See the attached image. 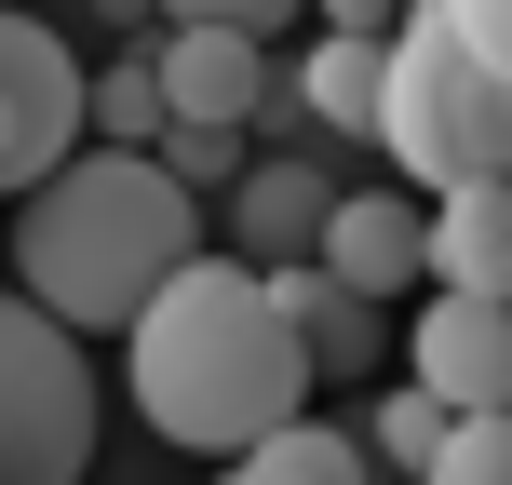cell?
I'll return each mask as SVG.
<instances>
[{"label":"cell","mask_w":512,"mask_h":485,"mask_svg":"<svg viewBox=\"0 0 512 485\" xmlns=\"http://www.w3.org/2000/svg\"><path fill=\"white\" fill-rule=\"evenodd\" d=\"M122 378H135V418L189 459H243L256 432L310 418V351L283 324L270 270L243 256H189L149 310L122 324Z\"/></svg>","instance_id":"1"},{"label":"cell","mask_w":512,"mask_h":485,"mask_svg":"<svg viewBox=\"0 0 512 485\" xmlns=\"http://www.w3.org/2000/svg\"><path fill=\"white\" fill-rule=\"evenodd\" d=\"M189 256H203V189H176L149 149H81L14 203V283L68 337H122Z\"/></svg>","instance_id":"2"},{"label":"cell","mask_w":512,"mask_h":485,"mask_svg":"<svg viewBox=\"0 0 512 485\" xmlns=\"http://www.w3.org/2000/svg\"><path fill=\"white\" fill-rule=\"evenodd\" d=\"M378 149L418 176V203L459 176H512V81L445 27V0H405L391 27V81H378Z\"/></svg>","instance_id":"3"},{"label":"cell","mask_w":512,"mask_h":485,"mask_svg":"<svg viewBox=\"0 0 512 485\" xmlns=\"http://www.w3.org/2000/svg\"><path fill=\"white\" fill-rule=\"evenodd\" d=\"M95 472V351L41 297H0V485H81Z\"/></svg>","instance_id":"4"},{"label":"cell","mask_w":512,"mask_h":485,"mask_svg":"<svg viewBox=\"0 0 512 485\" xmlns=\"http://www.w3.org/2000/svg\"><path fill=\"white\" fill-rule=\"evenodd\" d=\"M81 135H95L81 54L54 41L41 14H0V203H27L54 162H81Z\"/></svg>","instance_id":"5"},{"label":"cell","mask_w":512,"mask_h":485,"mask_svg":"<svg viewBox=\"0 0 512 485\" xmlns=\"http://www.w3.org/2000/svg\"><path fill=\"white\" fill-rule=\"evenodd\" d=\"M149 68H162V108H176V122H216V135H243V122L283 108L270 41H243V27H162Z\"/></svg>","instance_id":"6"},{"label":"cell","mask_w":512,"mask_h":485,"mask_svg":"<svg viewBox=\"0 0 512 485\" xmlns=\"http://www.w3.org/2000/svg\"><path fill=\"white\" fill-rule=\"evenodd\" d=\"M324 256L337 283H351V297H418V283H432V203H418V189H337V216H324Z\"/></svg>","instance_id":"7"},{"label":"cell","mask_w":512,"mask_h":485,"mask_svg":"<svg viewBox=\"0 0 512 485\" xmlns=\"http://www.w3.org/2000/svg\"><path fill=\"white\" fill-rule=\"evenodd\" d=\"M418 391H445L459 418H486V405H512V297H418Z\"/></svg>","instance_id":"8"},{"label":"cell","mask_w":512,"mask_h":485,"mask_svg":"<svg viewBox=\"0 0 512 485\" xmlns=\"http://www.w3.org/2000/svg\"><path fill=\"white\" fill-rule=\"evenodd\" d=\"M324 216H337V176L310 149H256L243 176H230V243H243V270H297L310 243H324Z\"/></svg>","instance_id":"9"},{"label":"cell","mask_w":512,"mask_h":485,"mask_svg":"<svg viewBox=\"0 0 512 485\" xmlns=\"http://www.w3.org/2000/svg\"><path fill=\"white\" fill-rule=\"evenodd\" d=\"M270 297H283V324H297L310 378H378V364H391V324H378V297H351V283H337L324 256L270 270Z\"/></svg>","instance_id":"10"},{"label":"cell","mask_w":512,"mask_h":485,"mask_svg":"<svg viewBox=\"0 0 512 485\" xmlns=\"http://www.w3.org/2000/svg\"><path fill=\"white\" fill-rule=\"evenodd\" d=\"M432 283L445 297H512V176L432 189Z\"/></svg>","instance_id":"11"},{"label":"cell","mask_w":512,"mask_h":485,"mask_svg":"<svg viewBox=\"0 0 512 485\" xmlns=\"http://www.w3.org/2000/svg\"><path fill=\"white\" fill-rule=\"evenodd\" d=\"M378 81H391V41H351V27H324V41L297 54V81H283V108L324 135H364L378 149Z\"/></svg>","instance_id":"12"},{"label":"cell","mask_w":512,"mask_h":485,"mask_svg":"<svg viewBox=\"0 0 512 485\" xmlns=\"http://www.w3.org/2000/svg\"><path fill=\"white\" fill-rule=\"evenodd\" d=\"M216 485H364V432H324V418H283L243 459H216Z\"/></svg>","instance_id":"13"},{"label":"cell","mask_w":512,"mask_h":485,"mask_svg":"<svg viewBox=\"0 0 512 485\" xmlns=\"http://www.w3.org/2000/svg\"><path fill=\"white\" fill-rule=\"evenodd\" d=\"M445 432H459V405H445V391H418V378H391L378 418H364V445H378V459H405V472H432Z\"/></svg>","instance_id":"14"},{"label":"cell","mask_w":512,"mask_h":485,"mask_svg":"<svg viewBox=\"0 0 512 485\" xmlns=\"http://www.w3.org/2000/svg\"><path fill=\"white\" fill-rule=\"evenodd\" d=\"M95 135L108 149H162L176 135V108H162V68L135 54V68H95Z\"/></svg>","instance_id":"15"},{"label":"cell","mask_w":512,"mask_h":485,"mask_svg":"<svg viewBox=\"0 0 512 485\" xmlns=\"http://www.w3.org/2000/svg\"><path fill=\"white\" fill-rule=\"evenodd\" d=\"M418 485H512V405H486V418H459V432H445V459L418 472Z\"/></svg>","instance_id":"16"},{"label":"cell","mask_w":512,"mask_h":485,"mask_svg":"<svg viewBox=\"0 0 512 485\" xmlns=\"http://www.w3.org/2000/svg\"><path fill=\"white\" fill-rule=\"evenodd\" d=\"M149 162H162L176 189H230V176H243V135H216V122H176Z\"/></svg>","instance_id":"17"},{"label":"cell","mask_w":512,"mask_h":485,"mask_svg":"<svg viewBox=\"0 0 512 485\" xmlns=\"http://www.w3.org/2000/svg\"><path fill=\"white\" fill-rule=\"evenodd\" d=\"M310 0H162V27H243V41H270V27H297Z\"/></svg>","instance_id":"18"},{"label":"cell","mask_w":512,"mask_h":485,"mask_svg":"<svg viewBox=\"0 0 512 485\" xmlns=\"http://www.w3.org/2000/svg\"><path fill=\"white\" fill-rule=\"evenodd\" d=\"M445 27H459V41L486 54L499 81H512V0H445Z\"/></svg>","instance_id":"19"},{"label":"cell","mask_w":512,"mask_h":485,"mask_svg":"<svg viewBox=\"0 0 512 485\" xmlns=\"http://www.w3.org/2000/svg\"><path fill=\"white\" fill-rule=\"evenodd\" d=\"M310 14L351 27V41H391V27H405V0H310Z\"/></svg>","instance_id":"20"}]
</instances>
